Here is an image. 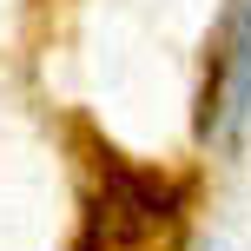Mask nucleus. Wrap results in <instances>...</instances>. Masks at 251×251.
<instances>
[{
    "instance_id": "1",
    "label": "nucleus",
    "mask_w": 251,
    "mask_h": 251,
    "mask_svg": "<svg viewBox=\"0 0 251 251\" xmlns=\"http://www.w3.org/2000/svg\"><path fill=\"white\" fill-rule=\"evenodd\" d=\"M251 119V0H231L205 53V86H199V139H238Z\"/></svg>"
}]
</instances>
